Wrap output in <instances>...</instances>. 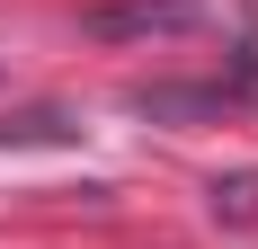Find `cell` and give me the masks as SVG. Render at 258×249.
Listing matches in <instances>:
<instances>
[{
	"label": "cell",
	"mask_w": 258,
	"mask_h": 249,
	"mask_svg": "<svg viewBox=\"0 0 258 249\" xmlns=\"http://www.w3.org/2000/svg\"><path fill=\"white\" fill-rule=\"evenodd\" d=\"M196 27V0H116V9H89V36H178Z\"/></svg>",
	"instance_id": "6da1fadb"
}]
</instances>
